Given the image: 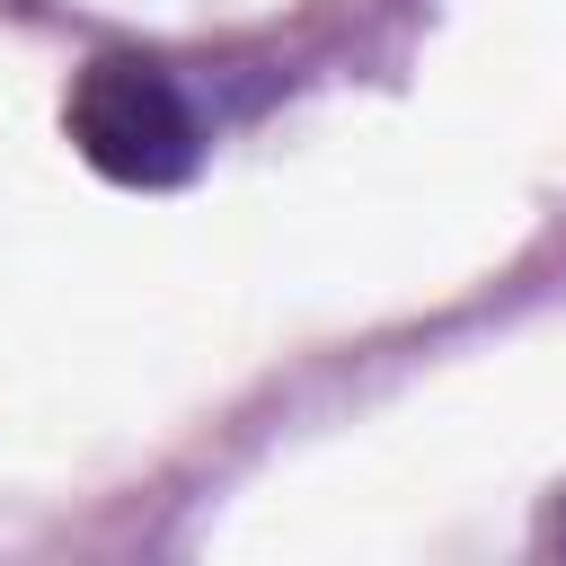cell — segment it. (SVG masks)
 Returning <instances> with one entry per match:
<instances>
[{
  "label": "cell",
  "instance_id": "1",
  "mask_svg": "<svg viewBox=\"0 0 566 566\" xmlns=\"http://www.w3.org/2000/svg\"><path fill=\"white\" fill-rule=\"evenodd\" d=\"M62 133L106 186H133V195L186 186L203 168V142H212L195 88L150 53H97L62 97Z\"/></svg>",
  "mask_w": 566,
  "mask_h": 566
},
{
  "label": "cell",
  "instance_id": "2",
  "mask_svg": "<svg viewBox=\"0 0 566 566\" xmlns=\"http://www.w3.org/2000/svg\"><path fill=\"white\" fill-rule=\"evenodd\" d=\"M539 548H548V557H566V486H557V504L539 513Z\"/></svg>",
  "mask_w": 566,
  "mask_h": 566
}]
</instances>
